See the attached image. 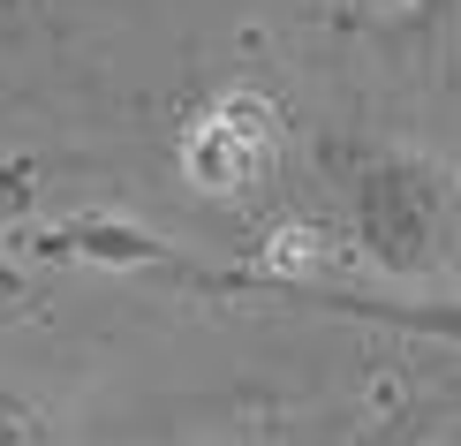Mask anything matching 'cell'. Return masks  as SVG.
Here are the masks:
<instances>
[{
	"label": "cell",
	"mask_w": 461,
	"mask_h": 446,
	"mask_svg": "<svg viewBox=\"0 0 461 446\" xmlns=\"http://www.w3.org/2000/svg\"><path fill=\"white\" fill-rule=\"evenodd\" d=\"M325 197L340 212V235L356 258L393 287L431 280L461 242V174L447 159L393 137H325L318 144Z\"/></svg>",
	"instance_id": "obj_1"
},
{
	"label": "cell",
	"mask_w": 461,
	"mask_h": 446,
	"mask_svg": "<svg viewBox=\"0 0 461 446\" xmlns=\"http://www.w3.org/2000/svg\"><path fill=\"white\" fill-rule=\"evenodd\" d=\"M280 159H287V122H280V106L265 99V91H249V84H220L212 99H197L182 114V129H175L182 182L197 189V197H212V205L258 197L280 174Z\"/></svg>",
	"instance_id": "obj_2"
},
{
	"label": "cell",
	"mask_w": 461,
	"mask_h": 446,
	"mask_svg": "<svg viewBox=\"0 0 461 446\" xmlns=\"http://www.w3.org/2000/svg\"><path fill=\"white\" fill-rule=\"evenodd\" d=\"M242 296H273V303H303L325 318H356V325H386V333H416V341H447L461 348V296H424V287H340V280H227Z\"/></svg>",
	"instance_id": "obj_3"
},
{
	"label": "cell",
	"mask_w": 461,
	"mask_h": 446,
	"mask_svg": "<svg viewBox=\"0 0 461 446\" xmlns=\"http://www.w3.org/2000/svg\"><path fill=\"white\" fill-rule=\"evenodd\" d=\"M0 446H61L53 416L38 409L23 386H0Z\"/></svg>",
	"instance_id": "obj_4"
},
{
	"label": "cell",
	"mask_w": 461,
	"mask_h": 446,
	"mask_svg": "<svg viewBox=\"0 0 461 446\" xmlns=\"http://www.w3.org/2000/svg\"><path fill=\"white\" fill-rule=\"evenodd\" d=\"M409 8H416V23H454L461 0H409Z\"/></svg>",
	"instance_id": "obj_5"
},
{
	"label": "cell",
	"mask_w": 461,
	"mask_h": 446,
	"mask_svg": "<svg viewBox=\"0 0 461 446\" xmlns=\"http://www.w3.org/2000/svg\"><path fill=\"white\" fill-rule=\"evenodd\" d=\"M371 446H424V439H416V423H393V432H378Z\"/></svg>",
	"instance_id": "obj_6"
}]
</instances>
